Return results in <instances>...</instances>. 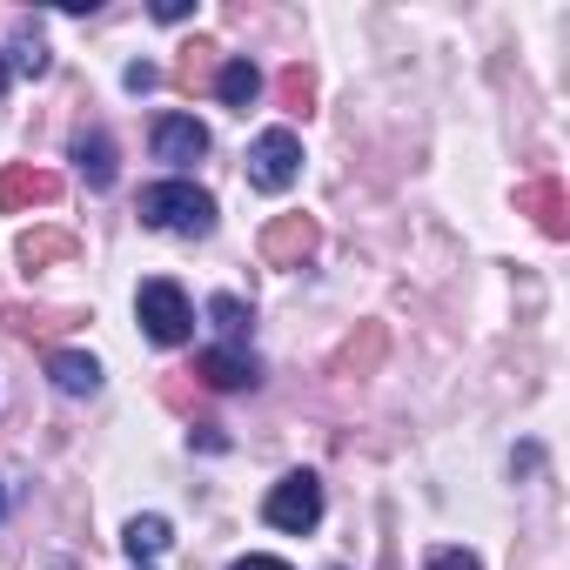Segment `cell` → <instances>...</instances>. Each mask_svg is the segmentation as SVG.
I'll use <instances>...</instances> for the list:
<instances>
[{
    "label": "cell",
    "instance_id": "cell-1",
    "mask_svg": "<svg viewBox=\"0 0 570 570\" xmlns=\"http://www.w3.org/2000/svg\"><path fill=\"white\" fill-rule=\"evenodd\" d=\"M141 222L161 235H208L215 228V195L195 181H155L141 188Z\"/></svg>",
    "mask_w": 570,
    "mask_h": 570
},
{
    "label": "cell",
    "instance_id": "cell-2",
    "mask_svg": "<svg viewBox=\"0 0 570 570\" xmlns=\"http://www.w3.org/2000/svg\"><path fill=\"white\" fill-rule=\"evenodd\" d=\"M135 316L148 330V343H161V350H181L195 336V309L181 296V282H168V275H155V282H141V289H135Z\"/></svg>",
    "mask_w": 570,
    "mask_h": 570
},
{
    "label": "cell",
    "instance_id": "cell-3",
    "mask_svg": "<svg viewBox=\"0 0 570 570\" xmlns=\"http://www.w3.org/2000/svg\"><path fill=\"white\" fill-rule=\"evenodd\" d=\"M296 175H303V135L296 128H262L248 141V188L282 195V188H296Z\"/></svg>",
    "mask_w": 570,
    "mask_h": 570
},
{
    "label": "cell",
    "instance_id": "cell-4",
    "mask_svg": "<svg viewBox=\"0 0 570 570\" xmlns=\"http://www.w3.org/2000/svg\"><path fill=\"white\" fill-rule=\"evenodd\" d=\"M262 517L275 523V530H289V537H303V530H316L323 523V483L309 476V470H296V476H282L268 497H262Z\"/></svg>",
    "mask_w": 570,
    "mask_h": 570
},
{
    "label": "cell",
    "instance_id": "cell-5",
    "mask_svg": "<svg viewBox=\"0 0 570 570\" xmlns=\"http://www.w3.org/2000/svg\"><path fill=\"white\" fill-rule=\"evenodd\" d=\"M202 155H208V128H202L195 115H161V121H155V161L188 168V161H202Z\"/></svg>",
    "mask_w": 570,
    "mask_h": 570
},
{
    "label": "cell",
    "instance_id": "cell-6",
    "mask_svg": "<svg viewBox=\"0 0 570 570\" xmlns=\"http://www.w3.org/2000/svg\"><path fill=\"white\" fill-rule=\"evenodd\" d=\"M195 376H202L208 390H248V383H255V356L222 343V350H202V356H195Z\"/></svg>",
    "mask_w": 570,
    "mask_h": 570
},
{
    "label": "cell",
    "instance_id": "cell-7",
    "mask_svg": "<svg viewBox=\"0 0 570 570\" xmlns=\"http://www.w3.org/2000/svg\"><path fill=\"white\" fill-rule=\"evenodd\" d=\"M61 181L48 168H8L0 175V208H35V202H55Z\"/></svg>",
    "mask_w": 570,
    "mask_h": 570
},
{
    "label": "cell",
    "instance_id": "cell-8",
    "mask_svg": "<svg viewBox=\"0 0 570 570\" xmlns=\"http://www.w3.org/2000/svg\"><path fill=\"white\" fill-rule=\"evenodd\" d=\"M48 376H55V390H61V396H95V390H101V363H95V356H81V350L48 356Z\"/></svg>",
    "mask_w": 570,
    "mask_h": 570
},
{
    "label": "cell",
    "instance_id": "cell-9",
    "mask_svg": "<svg viewBox=\"0 0 570 570\" xmlns=\"http://www.w3.org/2000/svg\"><path fill=\"white\" fill-rule=\"evenodd\" d=\"M215 95H222V108L248 115V108H255V95H262V75H255V61H228V68L215 75Z\"/></svg>",
    "mask_w": 570,
    "mask_h": 570
},
{
    "label": "cell",
    "instance_id": "cell-10",
    "mask_svg": "<svg viewBox=\"0 0 570 570\" xmlns=\"http://www.w3.org/2000/svg\"><path fill=\"white\" fill-rule=\"evenodd\" d=\"M309 248H316V222H303V215L268 228V262H303Z\"/></svg>",
    "mask_w": 570,
    "mask_h": 570
},
{
    "label": "cell",
    "instance_id": "cell-11",
    "mask_svg": "<svg viewBox=\"0 0 570 570\" xmlns=\"http://www.w3.org/2000/svg\"><path fill=\"white\" fill-rule=\"evenodd\" d=\"M121 543H128V557H135V563H148V557H161L175 537H168V517H135Z\"/></svg>",
    "mask_w": 570,
    "mask_h": 570
},
{
    "label": "cell",
    "instance_id": "cell-12",
    "mask_svg": "<svg viewBox=\"0 0 570 570\" xmlns=\"http://www.w3.org/2000/svg\"><path fill=\"white\" fill-rule=\"evenodd\" d=\"M75 155H81V175H88L95 188H108V181H115V141H108V135H81V141H75Z\"/></svg>",
    "mask_w": 570,
    "mask_h": 570
},
{
    "label": "cell",
    "instance_id": "cell-13",
    "mask_svg": "<svg viewBox=\"0 0 570 570\" xmlns=\"http://www.w3.org/2000/svg\"><path fill=\"white\" fill-rule=\"evenodd\" d=\"M208 323H215V336H228V350H235V343L248 336V323H255V316H248V303H242V296H208Z\"/></svg>",
    "mask_w": 570,
    "mask_h": 570
},
{
    "label": "cell",
    "instance_id": "cell-14",
    "mask_svg": "<svg viewBox=\"0 0 570 570\" xmlns=\"http://www.w3.org/2000/svg\"><path fill=\"white\" fill-rule=\"evenodd\" d=\"M61 255H75V235H28V242H21V262H28V268L61 262Z\"/></svg>",
    "mask_w": 570,
    "mask_h": 570
},
{
    "label": "cell",
    "instance_id": "cell-15",
    "mask_svg": "<svg viewBox=\"0 0 570 570\" xmlns=\"http://www.w3.org/2000/svg\"><path fill=\"white\" fill-rule=\"evenodd\" d=\"M423 570H483V563H476L470 550H456V543H443V550H430V557H423Z\"/></svg>",
    "mask_w": 570,
    "mask_h": 570
},
{
    "label": "cell",
    "instance_id": "cell-16",
    "mask_svg": "<svg viewBox=\"0 0 570 570\" xmlns=\"http://www.w3.org/2000/svg\"><path fill=\"white\" fill-rule=\"evenodd\" d=\"M235 570H289V563H282V557H242Z\"/></svg>",
    "mask_w": 570,
    "mask_h": 570
},
{
    "label": "cell",
    "instance_id": "cell-17",
    "mask_svg": "<svg viewBox=\"0 0 570 570\" xmlns=\"http://www.w3.org/2000/svg\"><path fill=\"white\" fill-rule=\"evenodd\" d=\"M0 95H8V55H0Z\"/></svg>",
    "mask_w": 570,
    "mask_h": 570
}]
</instances>
